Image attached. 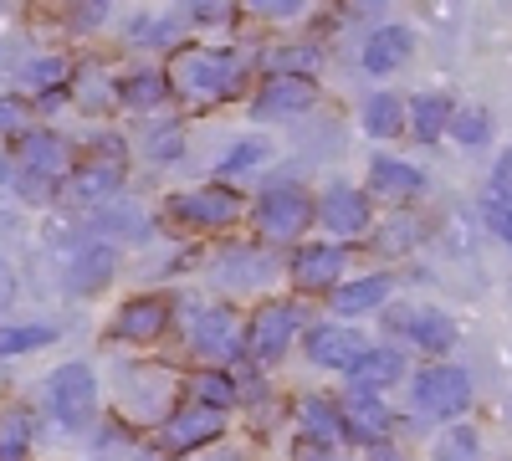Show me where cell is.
<instances>
[{"mask_svg": "<svg viewBox=\"0 0 512 461\" xmlns=\"http://www.w3.org/2000/svg\"><path fill=\"white\" fill-rule=\"evenodd\" d=\"M236 57L221 47H185L169 62V88L195 98V103H216L226 93H236Z\"/></svg>", "mask_w": 512, "mask_h": 461, "instance_id": "obj_1", "label": "cell"}, {"mask_svg": "<svg viewBox=\"0 0 512 461\" xmlns=\"http://www.w3.org/2000/svg\"><path fill=\"white\" fill-rule=\"evenodd\" d=\"M256 231H262L267 241H297L313 216H318V200L297 185V180H272L262 195H256Z\"/></svg>", "mask_w": 512, "mask_h": 461, "instance_id": "obj_2", "label": "cell"}, {"mask_svg": "<svg viewBox=\"0 0 512 461\" xmlns=\"http://www.w3.org/2000/svg\"><path fill=\"white\" fill-rule=\"evenodd\" d=\"M41 395H47V410L57 415L67 431H82V426L93 421V410H98V380H93L88 364H62V369H52L47 385H41Z\"/></svg>", "mask_w": 512, "mask_h": 461, "instance_id": "obj_3", "label": "cell"}, {"mask_svg": "<svg viewBox=\"0 0 512 461\" xmlns=\"http://www.w3.org/2000/svg\"><path fill=\"white\" fill-rule=\"evenodd\" d=\"M472 405V374L461 364H431L415 374V410L431 421H456Z\"/></svg>", "mask_w": 512, "mask_h": 461, "instance_id": "obj_4", "label": "cell"}, {"mask_svg": "<svg viewBox=\"0 0 512 461\" xmlns=\"http://www.w3.org/2000/svg\"><path fill=\"white\" fill-rule=\"evenodd\" d=\"M246 211V200L226 185H200V190H180L175 200H169V216H175L180 226L190 231H226L236 226Z\"/></svg>", "mask_w": 512, "mask_h": 461, "instance_id": "obj_5", "label": "cell"}, {"mask_svg": "<svg viewBox=\"0 0 512 461\" xmlns=\"http://www.w3.org/2000/svg\"><path fill=\"white\" fill-rule=\"evenodd\" d=\"M297 323H303V308L297 303H262L246 323V354L262 359V364L282 359L287 344L297 339Z\"/></svg>", "mask_w": 512, "mask_h": 461, "instance_id": "obj_6", "label": "cell"}, {"mask_svg": "<svg viewBox=\"0 0 512 461\" xmlns=\"http://www.w3.org/2000/svg\"><path fill=\"white\" fill-rule=\"evenodd\" d=\"M190 349L200 359H236L241 354V323L231 308L210 303V308H195L190 313Z\"/></svg>", "mask_w": 512, "mask_h": 461, "instance_id": "obj_7", "label": "cell"}, {"mask_svg": "<svg viewBox=\"0 0 512 461\" xmlns=\"http://www.w3.org/2000/svg\"><path fill=\"white\" fill-rule=\"evenodd\" d=\"M16 159H21L26 180H36V185H57V180H67V170H72V149H67V139L52 134V129H31V134H21Z\"/></svg>", "mask_w": 512, "mask_h": 461, "instance_id": "obj_8", "label": "cell"}, {"mask_svg": "<svg viewBox=\"0 0 512 461\" xmlns=\"http://www.w3.org/2000/svg\"><path fill=\"white\" fill-rule=\"evenodd\" d=\"M226 431V410H210V405H185L180 415H169L159 426V446L164 451H195V446H210Z\"/></svg>", "mask_w": 512, "mask_h": 461, "instance_id": "obj_9", "label": "cell"}, {"mask_svg": "<svg viewBox=\"0 0 512 461\" xmlns=\"http://www.w3.org/2000/svg\"><path fill=\"white\" fill-rule=\"evenodd\" d=\"M318 221L328 236H344V241L364 236L369 231V195L354 185H328L318 200Z\"/></svg>", "mask_w": 512, "mask_h": 461, "instance_id": "obj_10", "label": "cell"}, {"mask_svg": "<svg viewBox=\"0 0 512 461\" xmlns=\"http://www.w3.org/2000/svg\"><path fill=\"white\" fill-rule=\"evenodd\" d=\"M303 344H308V359H313L318 369H349V374H354V364L369 354V344L359 339L354 328H344V323H323V328H313Z\"/></svg>", "mask_w": 512, "mask_h": 461, "instance_id": "obj_11", "label": "cell"}, {"mask_svg": "<svg viewBox=\"0 0 512 461\" xmlns=\"http://www.w3.org/2000/svg\"><path fill=\"white\" fill-rule=\"evenodd\" d=\"M318 103V82L313 77H267L262 93H256V118H292V113H308Z\"/></svg>", "mask_w": 512, "mask_h": 461, "instance_id": "obj_12", "label": "cell"}, {"mask_svg": "<svg viewBox=\"0 0 512 461\" xmlns=\"http://www.w3.org/2000/svg\"><path fill=\"white\" fill-rule=\"evenodd\" d=\"M390 328L405 333L410 344H420L425 354H446L456 344V323L451 313H436V308H405V313H390Z\"/></svg>", "mask_w": 512, "mask_h": 461, "instance_id": "obj_13", "label": "cell"}, {"mask_svg": "<svg viewBox=\"0 0 512 461\" xmlns=\"http://www.w3.org/2000/svg\"><path fill=\"white\" fill-rule=\"evenodd\" d=\"M338 415H344V436L349 441H364V446H384V436H390V410H384L379 395L369 390H354L344 405H338Z\"/></svg>", "mask_w": 512, "mask_h": 461, "instance_id": "obj_14", "label": "cell"}, {"mask_svg": "<svg viewBox=\"0 0 512 461\" xmlns=\"http://www.w3.org/2000/svg\"><path fill=\"white\" fill-rule=\"evenodd\" d=\"M344 267H349V251L318 241V246H303V251L292 257V282L303 287V292H328Z\"/></svg>", "mask_w": 512, "mask_h": 461, "instance_id": "obj_15", "label": "cell"}, {"mask_svg": "<svg viewBox=\"0 0 512 461\" xmlns=\"http://www.w3.org/2000/svg\"><path fill=\"white\" fill-rule=\"evenodd\" d=\"M415 57V31L410 26H379V31H369V41H364V72H374V77H390V72H400L405 62Z\"/></svg>", "mask_w": 512, "mask_h": 461, "instance_id": "obj_16", "label": "cell"}, {"mask_svg": "<svg viewBox=\"0 0 512 461\" xmlns=\"http://www.w3.org/2000/svg\"><path fill=\"white\" fill-rule=\"evenodd\" d=\"M164 328H169V303L164 298H128L113 318V333L128 339V344H154Z\"/></svg>", "mask_w": 512, "mask_h": 461, "instance_id": "obj_17", "label": "cell"}, {"mask_svg": "<svg viewBox=\"0 0 512 461\" xmlns=\"http://www.w3.org/2000/svg\"><path fill=\"white\" fill-rule=\"evenodd\" d=\"M113 267H118V251L113 246H103V241L82 246L77 257H72V267H67V292L88 298V292H98V287L113 282Z\"/></svg>", "mask_w": 512, "mask_h": 461, "instance_id": "obj_18", "label": "cell"}, {"mask_svg": "<svg viewBox=\"0 0 512 461\" xmlns=\"http://www.w3.org/2000/svg\"><path fill=\"white\" fill-rule=\"evenodd\" d=\"M369 190L384 195V200H410L425 190V175L405 159H390V154H374L369 159Z\"/></svg>", "mask_w": 512, "mask_h": 461, "instance_id": "obj_19", "label": "cell"}, {"mask_svg": "<svg viewBox=\"0 0 512 461\" xmlns=\"http://www.w3.org/2000/svg\"><path fill=\"white\" fill-rule=\"evenodd\" d=\"M410 113V134L420 139V144H436L446 129H451V118H456V108H451V98H441V93H415L410 103H405Z\"/></svg>", "mask_w": 512, "mask_h": 461, "instance_id": "obj_20", "label": "cell"}, {"mask_svg": "<svg viewBox=\"0 0 512 461\" xmlns=\"http://www.w3.org/2000/svg\"><path fill=\"white\" fill-rule=\"evenodd\" d=\"M297 426H303V436L313 446L344 441V415H338V405H328L323 395H303V400H297Z\"/></svg>", "mask_w": 512, "mask_h": 461, "instance_id": "obj_21", "label": "cell"}, {"mask_svg": "<svg viewBox=\"0 0 512 461\" xmlns=\"http://www.w3.org/2000/svg\"><path fill=\"white\" fill-rule=\"evenodd\" d=\"M395 292V277L390 272H374V277H359V282H349V287H338L333 292V313H374V308H384V298Z\"/></svg>", "mask_w": 512, "mask_h": 461, "instance_id": "obj_22", "label": "cell"}, {"mask_svg": "<svg viewBox=\"0 0 512 461\" xmlns=\"http://www.w3.org/2000/svg\"><path fill=\"white\" fill-rule=\"evenodd\" d=\"M169 93H175V88H169V77H164L159 67H139L134 77H123V82H118V103H123V108H139V113L164 108Z\"/></svg>", "mask_w": 512, "mask_h": 461, "instance_id": "obj_23", "label": "cell"}, {"mask_svg": "<svg viewBox=\"0 0 512 461\" xmlns=\"http://www.w3.org/2000/svg\"><path fill=\"white\" fill-rule=\"evenodd\" d=\"M267 277H272V262L256 246H231L226 257H221V282L226 287H256V282H267Z\"/></svg>", "mask_w": 512, "mask_h": 461, "instance_id": "obj_24", "label": "cell"}, {"mask_svg": "<svg viewBox=\"0 0 512 461\" xmlns=\"http://www.w3.org/2000/svg\"><path fill=\"white\" fill-rule=\"evenodd\" d=\"M123 185V170H118V159H103V164H88V170H77L72 180H67V195L72 200H108L113 190Z\"/></svg>", "mask_w": 512, "mask_h": 461, "instance_id": "obj_25", "label": "cell"}, {"mask_svg": "<svg viewBox=\"0 0 512 461\" xmlns=\"http://www.w3.org/2000/svg\"><path fill=\"white\" fill-rule=\"evenodd\" d=\"M400 374H405V359H400L395 349H369V354L354 364V385L374 395V390H384V385H395Z\"/></svg>", "mask_w": 512, "mask_h": 461, "instance_id": "obj_26", "label": "cell"}, {"mask_svg": "<svg viewBox=\"0 0 512 461\" xmlns=\"http://www.w3.org/2000/svg\"><path fill=\"white\" fill-rule=\"evenodd\" d=\"M359 118H364V134H369V139H395V134L405 129V103H400L395 93H374Z\"/></svg>", "mask_w": 512, "mask_h": 461, "instance_id": "obj_27", "label": "cell"}, {"mask_svg": "<svg viewBox=\"0 0 512 461\" xmlns=\"http://www.w3.org/2000/svg\"><path fill=\"white\" fill-rule=\"evenodd\" d=\"M134 415L139 421H159L169 405V374L164 369H134Z\"/></svg>", "mask_w": 512, "mask_h": 461, "instance_id": "obj_28", "label": "cell"}, {"mask_svg": "<svg viewBox=\"0 0 512 461\" xmlns=\"http://www.w3.org/2000/svg\"><path fill=\"white\" fill-rule=\"evenodd\" d=\"M62 82H67V57H36V62L21 67V88H31L41 98H52Z\"/></svg>", "mask_w": 512, "mask_h": 461, "instance_id": "obj_29", "label": "cell"}, {"mask_svg": "<svg viewBox=\"0 0 512 461\" xmlns=\"http://www.w3.org/2000/svg\"><path fill=\"white\" fill-rule=\"evenodd\" d=\"M267 67H272V77H313L323 67V52L318 47H277V52H267Z\"/></svg>", "mask_w": 512, "mask_h": 461, "instance_id": "obj_30", "label": "cell"}, {"mask_svg": "<svg viewBox=\"0 0 512 461\" xmlns=\"http://www.w3.org/2000/svg\"><path fill=\"white\" fill-rule=\"evenodd\" d=\"M31 446V410H6L0 415V461H26Z\"/></svg>", "mask_w": 512, "mask_h": 461, "instance_id": "obj_31", "label": "cell"}, {"mask_svg": "<svg viewBox=\"0 0 512 461\" xmlns=\"http://www.w3.org/2000/svg\"><path fill=\"white\" fill-rule=\"evenodd\" d=\"M451 139H456V144H466V149L487 144V139H492V113H487V108H477V103L456 108V118H451Z\"/></svg>", "mask_w": 512, "mask_h": 461, "instance_id": "obj_32", "label": "cell"}, {"mask_svg": "<svg viewBox=\"0 0 512 461\" xmlns=\"http://www.w3.org/2000/svg\"><path fill=\"white\" fill-rule=\"evenodd\" d=\"M190 395H195V405H210V410L236 405V385L226 380V374H216V369L195 374V380H190Z\"/></svg>", "mask_w": 512, "mask_h": 461, "instance_id": "obj_33", "label": "cell"}, {"mask_svg": "<svg viewBox=\"0 0 512 461\" xmlns=\"http://www.w3.org/2000/svg\"><path fill=\"white\" fill-rule=\"evenodd\" d=\"M52 339H57V328H47V323H31V328H0V359L31 354V349L52 344Z\"/></svg>", "mask_w": 512, "mask_h": 461, "instance_id": "obj_34", "label": "cell"}, {"mask_svg": "<svg viewBox=\"0 0 512 461\" xmlns=\"http://www.w3.org/2000/svg\"><path fill=\"white\" fill-rule=\"evenodd\" d=\"M436 461H482V436L472 426H451L436 446Z\"/></svg>", "mask_w": 512, "mask_h": 461, "instance_id": "obj_35", "label": "cell"}, {"mask_svg": "<svg viewBox=\"0 0 512 461\" xmlns=\"http://www.w3.org/2000/svg\"><path fill=\"white\" fill-rule=\"evenodd\" d=\"M77 103H82V108H113V103H118V82H108L98 67H82V77H77Z\"/></svg>", "mask_w": 512, "mask_h": 461, "instance_id": "obj_36", "label": "cell"}, {"mask_svg": "<svg viewBox=\"0 0 512 461\" xmlns=\"http://www.w3.org/2000/svg\"><path fill=\"white\" fill-rule=\"evenodd\" d=\"M175 36H180L175 16H139L134 26H128V41H139V47H169Z\"/></svg>", "mask_w": 512, "mask_h": 461, "instance_id": "obj_37", "label": "cell"}, {"mask_svg": "<svg viewBox=\"0 0 512 461\" xmlns=\"http://www.w3.org/2000/svg\"><path fill=\"white\" fill-rule=\"evenodd\" d=\"M262 159H267V144H262V139H246V144H236V154L221 159V170H226V175H236V170H256Z\"/></svg>", "mask_w": 512, "mask_h": 461, "instance_id": "obj_38", "label": "cell"}, {"mask_svg": "<svg viewBox=\"0 0 512 461\" xmlns=\"http://www.w3.org/2000/svg\"><path fill=\"white\" fill-rule=\"evenodd\" d=\"M384 231H390V236H379V241H374L379 251H405V246H415V241H420V221H405V216H400V221H390Z\"/></svg>", "mask_w": 512, "mask_h": 461, "instance_id": "obj_39", "label": "cell"}, {"mask_svg": "<svg viewBox=\"0 0 512 461\" xmlns=\"http://www.w3.org/2000/svg\"><path fill=\"white\" fill-rule=\"evenodd\" d=\"M103 226H123V236H134V241H139V236H149V221L134 211V205H113V211L103 216Z\"/></svg>", "mask_w": 512, "mask_h": 461, "instance_id": "obj_40", "label": "cell"}, {"mask_svg": "<svg viewBox=\"0 0 512 461\" xmlns=\"http://www.w3.org/2000/svg\"><path fill=\"white\" fill-rule=\"evenodd\" d=\"M26 113H31V108H26L21 98H0V134H16V139H21V134H26Z\"/></svg>", "mask_w": 512, "mask_h": 461, "instance_id": "obj_41", "label": "cell"}, {"mask_svg": "<svg viewBox=\"0 0 512 461\" xmlns=\"http://www.w3.org/2000/svg\"><path fill=\"white\" fill-rule=\"evenodd\" d=\"M492 200L512 211V149L497 159V170H492Z\"/></svg>", "mask_w": 512, "mask_h": 461, "instance_id": "obj_42", "label": "cell"}, {"mask_svg": "<svg viewBox=\"0 0 512 461\" xmlns=\"http://www.w3.org/2000/svg\"><path fill=\"white\" fill-rule=\"evenodd\" d=\"M180 129H164V134H149V154L154 159H180Z\"/></svg>", "mask_w": 512, "mask_h": 461, "instance_id": "obj_43", "label": "cell"}, {"mask_svg": "<svg viewBox=\"0 0 512 461\" xmlns=\"http://www.w3.org/2000/svg\"><path fill=\"white\" fill-rule=\"evenodd\" d=\"M482 216H487V226H492V231H497V236H502V241L512 246V211H507V205L487 200V205H482Z\"/></svg>", "mask_w": 512, "mask_h": 461, "instance_id": "obj_44", "label": "cell"}, {"mask_svg": "<svg viewBox=\"0 0 512 461\" xmlns=\"http://www.w3.org/2000/svg\"><path fill=\"white\" fill-rule=\"evenodd\" d=\"M16 303V272L6 267V262H0V313H6Z\"/></svg>", "mask_w": 512, "mask_h": 461, "instance_id": "obj_45", "label": "cell"}, {"mask_svg": "<svg viewBox=\"0 0 512 461\" xmlns=\"http://www.w3.org/2000/svg\"><path fill=\"white\" fill-rule=\"evenodd\" d=\"M103 16H108V6H77V11H72L77 31H93V21H103Z\"/></svg>", "mask_w": 512, "mask_h": 461, "instance_id": "obj_46", "label": "cell"}, {"mask_svg": "<svg viewBox=\"0 0 512 461\" xmlns=\"http://www.w3.org/2000/svg\"><path fill=\"white\" fill-rule=\"evenodd\" d=\"M231 6H190V21H231Z\"/></svg>", "mask_w": 512, "mask_h": 461, "instance_id": "obj_47", "label": "cell"}, {"mask_svg": "<svg viewBox=\"0 0 512 461\" xmlns=\"http://www.w3.org/2000/svg\"><path fill=\"white\" fill-rule=\"evenodd\" d=\"M292 456H297V461H338V456H328V446H313V441H303Z\"/></svg>", "mask_w": 512, "mask_h": 461, "instance_id": "obj_48", "label": "cell"}, {"mask_svg": "<svg viewBox=\"0 0 512 461\" xmlns=\"http://www.w3.org/2000/svg\"><path fill=\"white\" fill-rule=\"evenodd\" d=\"M256 11H262V16H277V21H287V16H297L303 6H297V0H287V6H282V0H277V6H256Z\"/></svg>", "mask_w": 512, "mask_h": 461, "instance_id": "obj_49", "label": "cell"}, {"mask_svg": "<svg viewBox=\"0 0 512 461\" xmlns=\"http://www.w3.org/2000/svg\"><path fill=\"white\" fill-rule=\"evenodd\" d=\"M369 461H405V456H400L390 441H384V446H369Z\"/></svg>", "mask_w": 512, "mask_h": 461, "instance_id": "obj_50", "label": "cell"}, {"mask_svg": "<svg viewBox=\"0 0 512 461\" xmlns=\"http://www.w3.org/2000/svg\"><path fill=\"white\" fill-rule=\"evenodd\" d=\"M200 461H241L236 451H210V456H200Z\"/></svg>", "mask_w": 512, "mask_h": 461, "instance_id": "obj_51", "label": "cell"}]
</instances>
